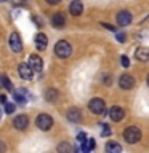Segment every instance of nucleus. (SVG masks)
I'll return each mask as SVG.
<instances>
[{
    "instance_id": "obj_1",
    "label": "nucleus",
    "mask_w": 149,
    "mask_h": 153,
    "mask_svg": "<svg viewBox=\"0 0 149 153\" xmlns=\"http://www.w3.org/2000/svg\"><path fill=\"white\" fill-rule=\"evenodd\" d=\"M55 54L59 57V59H66V57H69L72 54V46L69 42L66 40H59L55 45Z\"/></svg>"
},
{
    "instance_id": "obj_2",
    "label": "nucleus",
    "mask_w": 149,
    "mask_h": 153,
    "mask_svg": "<svg viewBox=\"0 0 149 153\" xmlns=\"http://www.w3.org/2000/svg\"><path fill=\"white\" fill-rule=\"evenodd\" d=\"M123 139H125L128 143H136V142H139V140H141V131H139V128H136V126H128V128L123 131Z\"/></svg>"
},
{
    "instance_id": "obj_3",
    "label": "nucleus",
    "mask_w": 149,
    "mask_h": 153,
    "mask_svg": "<svg viewBox=\"0 0 149 153\" xmlns=\"http://www.w3.org/2000/svg\"><path fill=\"white\" fill-rule=\"evenodd\" d=\"M35 124L40 131H50L51 126H53V118L47 113H40L35 120Z\"/></svg>"
},
{
    "instance_id": "obj_4",
    "label": "nucleus",
    "mask_w": 149,
    "mask_h": 153,
    "mask_svg": "<svg viewBox=\"0 0 149 153\" xmlns=\"http://www.w3.org/2000/svg\"><path fill=\"white\" fill-rule=\"evenodd\" d=\"M88 108H90V112L91 113H95V115H101V113H104L106 112V104H104V100L103 99H99V97H93L88 102Z\"/></svg>"
},
{
    "instance_id": "obj_5",
    "label": "nucleus",
    "mask_w": 149,
    "mask_h": 153,
    "mask_svg": "<svg viewBox=\"0 0 149 153\" xmlns=\"http://www.w3.org/2000/svg\"><path fill=\"white\" fill-rule=\"evenodd\" d=\"M8 45L10 48L14 51V53H21L23 51V42H21V37H19L18 32H13L8 38Z\"/></svg>"
},
{
    "instance_id": "obj_6",
    "label": "nucleus",
    "mask_w": 149,
    "mask_h": 153,
    "mask_svg": "<svg viewBox=\"0 0 149 153\" xmlns=\"http://www.w3.org/2000/svg\"><path fill=\"white\" fill-rule=\"evenodd\" d=\"M18 72H19V76H21L23 80H31L32 75H34V70H32V67L29 65V62H21L18 67Z\"/></svg>"
},
{
    "instance_id": "obj_7",
    "label": "nucleus",
    "mask_w": 149,
    "mask_h": 153,
    "mask_svg": "<svg viewBox=\"0 0 149 153\" xmlns=\"http://www.w3.org/2000/svg\"><path fill=\"white\" fill-rule=\"evenodd\" d=\"M29 65L32 67V70L34 72H42V69H43V61H42V57L38 56V54H31L29 56Z\"/></svg>"
},
{
    "instance_id": "obj_8",
    "label": "nucleus",
    "mask_w": 149,
    "mask_h": 153,
    "mask_svg": "<svg viewBox=\"0 0 149 153\" xmlns=\"http://www.w3.org/2000/svg\"><path fill=\"white\" fill-rule=\"evenodd\" d=\"M119 86H120L122 89H127V91L132 89L133 86H135V78H133L132 75H128V74H123V75L119 78Z\"/></svg>"
},
{
    "instance_id": "obj_9",
    "label": "nucleus",
    "mask_w": 149,
    "mask_h": 153,
    "mask_svg": "<svg viewBox=\"0 0 149 153\" xmlns=\"http://www.w3.org/2000/svg\"><path fill=\"white\" fill-rule=\"evenodd\" d=\"M13 126L18 129V131H24L29 126V118L27 115H18L16 118L13 120Z\"/></svg>"
},
{
    "instance_id": "obj_10",
    "label": "nucleus",
    "mask_w": 149,
    "mask_h": 153,
    "mask_svg": "<svg viewBox=\"0 0 149 153\" xmlns=\"http://www.w3.org/2000/svg\"><path fill=\"white\" fill-rule=\"evenodd\" d=\"M109 117H111V120H112V121H122L123 120V117H125V110L122 108V107H117V105H115V107H112L109 110Z\"/></svg>"
},
{
    "instance_id": "obj_11",
    "label": "nucleus",
    "mask_w": 149,
    "mask_h": 153,
    "mask_svg": "<svg viewBox=\"0 0 149 153\" xmlns=\"http://www.w3.org/2000/svg\"><path fill=\"white\" fill-rule=\"evenodd\" d=\"M132 22V13L127 11V10H122V11H119L117 14V24L119 26H128V24Z\"/></svg>"
},
{
    "instance_id": "obj_12",
    "label": "nucleus",
    "mask_w": 149,
    "mask_h": 153,
    "mask_svg": "<svg viewBox=\"0 0 149 153\" xmlns=\"http://www.w3.org/2000/svg\"><path fill=\"white\" fill-rule=\"evenodd\" d=\"M69 13L72 16H80L84 13V3L80 0H72L71 5H69Z\"/></svg>"
},
{
    "instance_id": "obj_13",
    "label": "nucleus",
    "mask_w": 149,
    "mask_h": 153,
    "mask_svg": "<svg viewBox=\"0 0 149 153\" xmlns=\"http://www.w3.org/2000/svg\"><path fill=\"white\" fill-rule=\"evenodd\" d=\"M135 57H136L138 61H141V62L149 61V48H146V46H138L136 50H135Z\"/></svg>"
},
{
    "instance_id": "obj_14",
    "label": "nucleus",
    "mask_w": 149,
    "mask_h": 153,
    "mask_svg": "<svg viewBox=\"0 0 149 153\" xmlns=\"http://www.w3.org/2000/svg\"><path fill=\"white\" fill-rule=\"evenodd\" d=\"M67 120L72 123H80L82 121V112L77 107H72L67 110Z\"/></svg>"
},
{
    "instance_id": "obj_15",
    "label": "nucleus",
    "mask_w": 149,
    "mask_h": 153,
    "mask_svg": "<svg viewBox=\"0 0 149 153\" xmlns=\"http://www.w3.org/2000/svg\"><path fill=\"white\" fill-rule=\"evenodd\" d=\"M51 24H53V27H56V29H62L66 26L64 14H62V13H55V14H53V18H51Z\"/></svg>"
},
{
    "instance_id": "obj_16",
    "label": "nucleus",
    "mask_w": 149,
    "mask_h": 153,
    "mask_svg": "<svg viewBox=\"0 0 149 153\" xmlns=\"http://www.w3.org/2000/svg\"><path fill=\"white\" fill-rule=\"evenodd\" d=\"M13 97L16 99V102L19 104H24L27 100V93L24 88H19V89H13Z\"/></svg>"
},
{
    "instance_id": "obj_17",
    "label": "nucleus",
    "mask_w": 149,
    "mask_h": 153,
    "mask_svg": "<svg viewBox=\"0 0 149 153\" xmlns=\"http://www.w3.org/2000/svg\"><path fill=\"white\" fill-rule=\"evenodd\" d=\"M47 45H48V38H47L45 33H37V35H35V46H37V50H40V51L45 50Z\"/></svg>"
},
{
    "instance_id": "obj_18",
    "label": "nucleus",
    "mask_w": 149,
    "mask_h": 153,
    "mask_svg": "<svg viewBox=\"0 0 149 153\" xmlns=\"http://www.w3.org/2000/svg\"><path fill=\"white\" fill-rule=\"evenodd\" d=\"M2 86L7 91H10V93H13V89H14L13 88V83L10 81V78H8L7 75H0V88H2Z\"/></svg>"
},
{
    "instance_id": "obj_19",
    "label": "nucleus",
    "mask_w": 149,
    "mask_h": 153,
    "mask_svg": "<svg viewBox=\"0 0 149 153\" xmlns=\"http://www.w3.org/2000/svg\"><path fill=\"white\" fill-rule=\"evenodd\" d=\"M45 99L48 100V102H56L58 100V91L56 89H53V88H50V89H47V93H45Z\"/></svg>"
},
{
    "instance_id": "obj_20",
    "label": "nucleus",
    "mask_w": 149,
    "mask_h": 153,
    "mask_svg": "<svg viewBox=\"0 0 149 153\" xmlns=\"http://www.w3.org/2000/svg\"><path fill=\"white\" fill-rule=\"evenodd\" d=\"M106 152H109V153H120V152H122V145H119V143H115V142H109V143H106Z\"/></svg>"
},
{
    "instance_id": "obj_21",
    "label": "nucleus",
    "mask_w": 149,
    "mask_h": 153,
    "mask_svg": "<svg viewBox=\"0 0 149 153\" xmlns=\"http://www.w3.org/2000/svg\"><path fill=\"white\" fill-rule=\"evenodd\" d=\"M95 148V139H87L82 142V152H91Z\"/></svg>"
},
{
    "instance_id": "obj_22",
    "label": "nucleus",
    "mask_w": 149,
    "mask_h": 153,
    "mask_svg": "<svg viewBox=\"0 0 149 153\" xmlns=\"http://www.w3.org/2000/svg\"><path fill=\"white\" fill-rule=\"evenodd\" d=\"M101 128H103V129H101V136H104V137L111 136V129H109V126H108V124H103Z\"/></svg>"
},
{
    "instance_id": "obj_23",
    "label": "nucleus",
    "mask_w": 149,
    "mask_h": 153,
    "mask_svg": "<svg viewBox=\"0 0 149 153\" xmlns=\"http://www.w3.org/2000/svg\"><path fill=\"white\" fill-rule=\"evenodd\" d=\"M5 112H7L8 115L13 113V112H14V104H11V102H7V104H5Z\"/></svg>"
},
{
    "instance_id": "obj_24",
    "label": "nucleus",
    "mask_w": 149,
    "mask_h": 153,
    "mask_svg": "<svg viewBox=\"0 0 149 153\" xmlns=\"http://www.w3.org/2000/svg\"><path fill=\"white\" fill-rule=\"evenodd\" d=\"M58 150H59V152H71V150H72V147H71V145H67V143H61V145L58 147Z\"/></svg>"
},
{
    "instance_id": "obj_25",
    "label": "nucleus",
    "mask_w": 149,
    "mask_h": 153,
    "mask_svg": "<svg viewBox=\"0 0 149 153\" xmlns=\"http://www.w3.org/2000/svg\"><path fill=\"white\" fill-rule=\"evenodd\" d=\"M120 65H122V67H128V65H130V59H128L127 56H122V57H120Z\"/></svg>"
},
{
    "instance_id": "obj_26",
    "label": "nucleus",
    "mask_w": 149,
    "mask_h": 153,
    "mask_svg": "<svg viewBox=\"0 0 149 153\" xmlns=\"http://www.w3.org/2000/svg\"><path fill=\"white\" fill-rule=\"evenodd\" d=\"M77 140H79L80 143L85 142V140H87V134H85V132H79V134H77Z\"/></svg>"
},
{
    "instance_id": "obj_27",
    "label": "nucleus",
    "mask_w": 149,
    "mask_h": 153,
    "mask_svg": "<svg viewBox=\"0 0 149 153\" xmlns=\"http://www.w3.org/2000/svg\"><path fill=\"white\" fill-rule=\"evenodd\" d=\"M117 40L119 42H125V33H117Z\"/></svg>"
},
{
    "instance_id": "obj_28",
    "label": "nucleus",
    "mask_w": 149,
    "mask_h": 153,
    "mask_svg": "<svg viewBox=\"0 0 149 153\" xmlns=\"http://www.w3.org/2000/svg\"><path fill=\"white\" fill-rule=\"evenodd\" d=\"M47 3H50V5H58V3H61V0H47Z\"/></svg>"
},
{
    "instance_id": "obj_29",
    "label": "nucleus",
    "mask_w": 149,
    "mask_h": 153,
    "mask_svg": "<svg viewBox=\"0 0 149 153\" xmlns=\"http://www.w3.org/2000/svg\"><path fill=\"white\" fill-rule=\"evenodd\" d=\"M0 104H7V97L3 94H0Z\"/></svg>"
},
{
    "instance_id": "obj_30",
    "label": "nucleus",
    "mask_w": 149,
    "mask_h": 153,
    "mask_svg": "<svg viewBox=\"0 0 149 153\" xmlns=\"http://www.w3.org/2000/svg\"><path fill=\"white\" fill-rule=\"evenodd\" d=\"M103 26H104L106 29H109V30H115V27H114V26H111V24H103Z\"/></svg>"
},
{
    "instance_id": "obj_31",
    "label": "nucleus",
    "mask_w": 149,
    "mask_h": 153,
    "mask_svg": "<svg viewBox=\"0 0 149 153\" xmlns=\"http://www.w3.org/2000/svg\"><path fill=\"white\" fill-rule=\"evenodd\" d=\"M146 83H147V86H149V75H147V78H146Z\"/></svg>"
},
{
    "instance_id": "obj_32",
    "label": "nucleus",
    "mask_w": 149,
    "mask_h": 153,
    "mask_svg": "<svg viewBox=\"0 0 149 153\" xmlns=\"http://www.w3.org/2000/svg\"><path fill=\"white\" fill-rule=\"evenodd\" d=\"M0 2H7V0H0Z\"/></svg>"
},
{
    "instance_id": "obj_33",
    "label": "nucleus",
    "mask_w": 149,
    "mask_h": 153,
    "mask_svg": "<svg viewBox=\"0 0 149 153\" xmlns=\"http://www.w3.org/2000/svg\"><path fill=\"white\" fill-rule=\"evenodd\" d=\"M0 117H2V112H0Z\"/></svg>"
}]
</instances>
